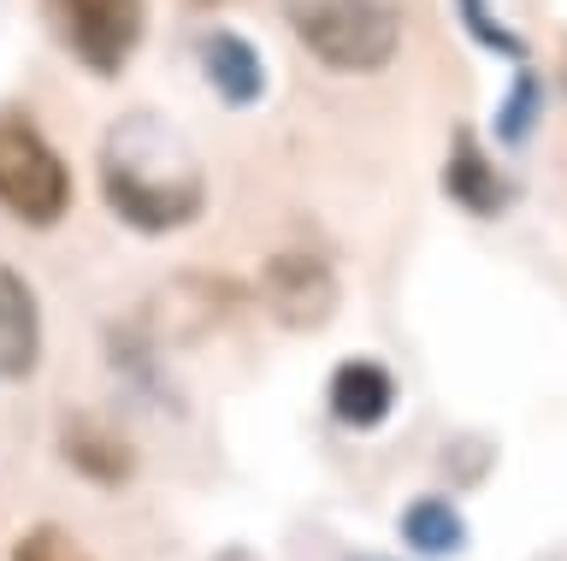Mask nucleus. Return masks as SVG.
<instances>
[{
    "mask_svg": "<svg viewBox=\"0 0 567 561\" xmlns=\"http://www.w3.org/2000/svg\"><path fill=\"white\" fill-rule=\"evenodd\" d=\"M101 201L131 237H177L207 214V172L172 118L131 113L101 143Z\"/></svg>",
    "mask_w": 567,
    "mask_h": 561,
    "instance_id": "f257e3e1",
    "label": "nucleus"
},
{
    "mask_svg": "<svg viewBox=\"0 0 567 561\" xmlns=\"http://www.w3.org/2000/svg\"><path fill=\"white\" fill-rule=\"evenodd\" d=\"M301 48L331 65V72L367 77L384 72L402 48V12L396 0H284Z\"/></svg>",
    "mask_w": 567,
    "mask_h": 561,
    "instance_id": "f03ea898",
    "label": "nucleus"
},
{
    "mask_svg": "<svg viewBox=\"0 0 567 561\" xmlns=\"http://www.w3.org/2000/svg\"><path fill=\"white\" fill-rule=\"evenodd\" d=\"M71 166L48 143V131L30 113H0V214H12L24 231H53L71 214Z\"/></svg>",
    "mask_w": 567,
    "mask_h": 561,
    "instance_id": "7ed1b4c3",
    "label": "nucleus"
},
{
    "mask_svg": "<svg viewBox=\"0 0 567 561\" xmlns=\"http://www.w3.org/2000/svg\"><path fill=\"white\" fill-rule=\"evenodd\" d=\"M42 19L89 77H118L148 37V0H42Z\"/></svg>",
    "mask_w": 567,
    "mask_h": 561,
    "instance_id": "20e7f679",
    "label": "nucleus"
},
{
    "mask_svg": "<svg viewBox=\"0 0 567 561\" xmlns=\"http://www.w3.org/2000/svg\"><path fill=\"white\" fill-rule=\"evenodd\" d=\"M260 302H266V313L284 325V331H326L331 325V313H337V302H343V290H337V272L326 267L319 254H308V249H284V254H272L260 267Z\"/></svg>",
    "mask_w": 567,
    "mask_h": 561,
    "instance_id": "39448f33",
    "label": "nucleus"
},
{
    "mask_svg": "<svg viewBox=\"0 0 567 561\" xmlns=\"http://www.w3.org/2000/svg\"><path fill=\"white\" fill-rule=\"evenodd\" d=\"M396 373H390L384 361H372V355H349V361H337L331 366V378H326V408L331 419L343 432L354 437H367V432H379L390 414H396Z\"/></svg>",
    "mask_w": 567,
    "mask_h": 561,
    "instance_id": "423d86ee",
    "label": "nucleus"
},
{
    "mask_svg": "<svg viewBox=\"0 0 567 561\" xmlns=\"http://www.w3.org/2000/svg\"><path fill=\"white\" fill-rule=\"evenodd\" d=\"M443 196L473 219H503L514 207V196H520V184H514L508 172L491 160V148L461 125L455 143H450V160H443Z\"/></svg>",
    "mask_w": 567,
    "mask_h": 561,
    "instance_id": "0eeeda50",
    "label": "nucleus"
},
{
    "mask_svg": "<svg viewBox=\"0 0 567 561\" xmlns=\"http://www.w3.org/2000/svg\"><path fill=\"white\" fill-rule=\"evenodd\" d=\"M60 461L78 472L83 485H101V490H124L142 472V455L124 432L101 426L89 414H71L60 426Z\"/></svg>",
    "mask_w": 567,
    "mask_h": 561,
    "instance_id": "6e6552de",
    "label": "nucleus"
},
{
    "mask_svg": "<svg viewBox=\"0 0 567 561\" xmlns=\"http://www.w3.org/2000/svg\"><path fill=\"white\" fill-rule=\"evenodd\" d=\"M195 65H202L207 90L225 101V107H260L266 90H272V77H266V60L260 48L243 37V30H207L202 42H195Z\"/></svg>",
    "mask_w": 567,
    "mask_h": 561,
    "instance_id": "1a4fd4ad",
    "label": "nucleus"
},
{
    "mask_svg": "<svg viewBox=\"0 0 567 561\" xmlns=\"http://www.w3.org/2000/svg\"><path fill=\"white\" fill-rule=\"evenodd\" d=\"M42 366V302L30 278L0 260V384H24Z\"/></svg>",
    "mask_w": 567,
    "mask_h": 561,
    "instance_id": "9d476101",
    "label": "nucleus"
},
{
    "mask_svg": "<svg viewBox=\"0 0 567 561\" xmlns=\"http://www.w3.org/2000/svg\"><path fill=\"white\" fill-rule=\"evenodd\" d=\"M396 538H402V550L414 561H450V555L467 550V520H461V508L450 497L425 490V497H414L402 508Z\"/></svg>",
    "mask_w": 567,
    "mask_h": 561,
    "instance_id": "9b49d317",
    "label": "nucleus"
},
{
    "mask_svg": "<svg viewBox=\"0 0 567 561\" xmlns=\"http://www.w3.org/2000/svg\"><path fill=\"white\" fill-rule=\"evenodd\" d=\"M106 361H113V373L131 384L136 396H148L154 408H166V414H184V396L172 391V373H166V361H159V349L148 331H136V325H113L106 331Z\"/></svg>",
    "mask_w": 567,
    "mask_h": 561,
    "instance_id": "f8f14e48",
    "label": "nucleus"
},
{
    "mask_svg": "<svg viewBox=\"0 0 567 561\" xmlns=\"http://www.w3.org/2000/svg\"><path fill=\"white\" fill-rule=\"evenodd\" d=\"M538 125H544V77L520 60V72H514L503 107H496V118H491V136H496L503 148L520 154L532 136H538Z\"/></svg>",
    "mask_w": 567,
    "mask_h": 561,
    "instance_id": "ddd939ff",
    "label": "nucleus"
},
{
    "mask_svg": "<svg viewBox=\"0 0 567 561\" xmlns=\"http://www.w3.org/2000/svg\"><path fill=\"white\" fill-rule=\"evenodd\" d=\"M455 19H461V30H467V37L485 48V54H496V60H514L520 65L526 60V42L514 37V30L496 19L491 12V0H455Z\"/></svg>",
    "mask_w": 567,
    "mask_h": 561,
    "instance_id": "4468645a",
    "label": "nucleus"
},
{
    "mask_svg": "<svg viewBox=\"0 0 567 561\" xmlns=\"http://www.w3.org/2000/svg\"><path fill=\"white\" fill-rule=\"evenodd\" d=\"M7 561H95V555H89L83 543L65 532V526L42 520V526H30V532L12 543V555H7Z\"/></svg>",
    "mask_w": 567,
    "mask_h": 561,
    "instance_id": "2eb2a0df",
    "label": "nucleus"
},
{
    "mask_svg": "<svg viewBox=\"0 0 567 561\" xmlns=\"http://www.w3.org/2000/svg\"><path fill=\"white\" fill-rule=\"evenodd\" d=\"M349 561H384V555H349Z\"/></svg>",
    "mask_w": 567,
    "mask_h": 561,
    "instance_id": "dca6fc26",
    "label": "nucleus"
}]
</instances>
